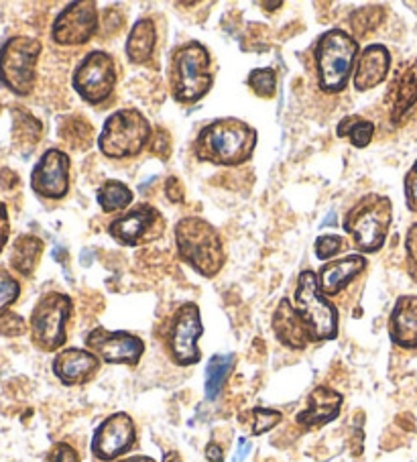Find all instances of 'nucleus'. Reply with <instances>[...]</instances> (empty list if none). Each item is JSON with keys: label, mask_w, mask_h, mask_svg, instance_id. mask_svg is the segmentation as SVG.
<instances>
[{"label": "nucleus", "mask_w": 417, "mask_h": 462, "mask_svg": "<svg viewBox=\"0 0 417 462\" xmlns=\"http://www.w3.org/2000/svg\"><path fill=\"white\" fill-rule=\"evenodd\" d=\"M163 462H183L181 460V457L178 452H173V450H170V452H165V457H163Z\"/></svg>", "instance_id": "43"}, {"label": "nucleus", "mask_w": 417, "mask_h": 462, "mask_svg": "<svg viewBox=\"0 0 417 462\" xmlns=\"http://www.w3.org/2000/svg\"><path fill=\"white\" fill-rule=\"evenodd\" d=\"M74 314V301L68 293L47 291L39 298L29 318L33 345L43 353H55L68 340V324Z\"/></svg>", "instance_id": "9"}, {"label": "nucleus", "mask_w": 417, "mask_h": 462, "mask_svg": "<svg viewBox=\"0 0 417 462\" xmlns=\"http://www.w3.org/2000/svg\"><path fill=\"white\" fill-rule=\"evenodd\" d=\"M342 246H344V241H342L340 236H336V235H322V236H318V238H316V245H314L316 257L326 261V263H328V261H334L336 254H338V253L342 251Z\"/></svg>", "instance_id": "34"}, {"label": "nucleus", "mask_w": 417, "mask_h": 462, "mask_svg": "<svg viewBox=\"0 0 417 462\" xmlns=\"http://www.w3.org/2000/svg\"><path fill=\"white\" fill-rule=\"evenodd\" d=\"M71 162L61 149H47L31 171V188L45 200H63L70 192Z\"/></svg>", "instance_id": "16"}, {"label": "nucleus", "mask_w": 417, "mask_h": 462, "mask_svg": "<svg viewBox=\"0 0 417 462\" xmlns=\"http://www.w3.org/2000/svg\"><path fill=\"white\" fill-rule=\"evenodd\" d=\"M86 346L108 365L136 366L145 355V340L141 337L125 330H107L102 326L88 332Z\"/></svg>", "instance_id": "14"}, {"label": "nucleus", "mask_w": 417, "mask_h": 462, "mask_svg": "<svg viewBox=\"0 0 417 462\" xmlns=\"http://www.w3.org/2000/svg\"><path fill=\"white\" fill-rule=\"evenodd\" d=\"M214 86L212 55L199 42L175 47L170 63L171 97L180 105H196Z\"/></svg>", "instance_id": "4"}, {"label": "nucleus", "mask_w": 417, "mask_h": 462, "mask_svg": "<svg viewBox=\"0 0 417 462\" xmlns=\"http://www.w3.org/2000/svg\"><path fill=\"white\" fill-rule=\"evenodd\" d=\"M202 334L204 324L199 308L194 301H186L175 310L165 330V348L171 361L180 366L198 365L202 358V350L198 346Z\"/></svg>", "instance_id": "10"}, {"label": "nucleus", "mask_w": 417, "mask_h": 462, "mask_svg": "<svg viewBox=\"0 0 417 462\" xmlns=\"http://www.w3.org/2000/svg\"><path fill=\"white\" fill-rule=\"evenodd\" d=\"M368 261L365 254H347V257L328 261L322 265L318 273V285L320 291L324 293L326 298L338 296L348 285L357 280V277L366 269Z\"/></svg>", "instance_id": "18"}, {"label": "nucleus", "mask_w": 417, "mask_h": 462, "mask_svg": "<svg viewBox=\"0 0 417 462\" xmlns=\"http://www.w3.org/2000/svg\"><path fill=\"white\" fill-rule=\"evenodd\" d=\"M107 233L123 246H141L157 241L165 233V218L155 206L136 204L131 210L112 218Z\"/></svg>", "instance_id": "12"}, {"label": "nucleus", "mask_w": 417, "mask_h": 462, "mask_svg": "<svg viewBox=\"0 0 417 462\" xmlns=\"http://www.w3.org/2000/svg\"><path fill=\"white\" fill-rule=\"evenodd\" d=\"M153 129L139 108H123L112 113L98 134V149L104 157L133 159L151 145Z\"/></svg>", "instance_id": "6"}, {"label": "nucleus", "mask_w": 417, "mask_h": 462, "mask_svg": "<svg viewBox=\"0 0 417 462\" xmlns=\"http://www.w3.org/2000/svg\"><path fill=\"white\" fill-rule=\"evenodd\" d=\"M43 51L42 42L27 35H14L0 47V84L14 97L25 98L35 90L37 63Z\"/></svg>", "instance_id": "8"}, {"label": "nucleus", "mask_w": 417, "mask_h": 462, "mask_svg": "<svg viewBox=\"0 0 417 462\" xmlns=\"http://www.w3.org/2000/svg\"><path fill=\"white\" fill-rule=\"evenodd\" d=\"M45 462H82L78 450L68 442H58L51 446V450L47 452Z\"/></svg>", "instance_id": "37"}, {"label": "nucleus", "mask_w": 417, "mask_h": 462, "mask_svg": "<svg viewBox=\"0 0 417 462\" xmlns=\"http://www.w3.org/2000/svg\"><path fill=\"white\" fill-rule=\"evenodd\" d=\"M98 33V6L94 0L70 3L53 21L51 39L60 47L86 45Z\"/></svg>", "instance_id": "13"}, {"label": "nucleus", "mask_w": 417, "mask_h": 462, "mask_svg": "<svg viewBox=\"0 0 417 462\" xmlns=\"http://www.w3.org/2000/svg\"><path fill=\"white\" fill-rule=\"evenodd\" d=\"M271 326L277 340L287 348L303 350L308 348V345L311 342L306 324L301 322L300 314L295 312L293 304L287 298L279 301V306L275 308V314H273Z\"/></svg>", "instance_id": "22"}, {"label": "nucleus", "mask_w": 417, "mask_h": 462, "mask_svg": "<svg viewBox=\"0 0 417 462\" xmlns=\"http://www.w3.org/2000/svg\"><path fill=\"white\" fill-rule=\"evenodd\" d=\"M342 395L334 392L332 387L320 385L308 397V408L298 413V426L303 430H314L320 426L330 424L332 420L338 418L342 410Z\"/></svg>", "instance_id": "21"}, {"label": "nucleus", "mask_w": 417, "mask_h": 462, "mask_svg": "<svg viewBox=\"0 0 417 462\" xmlns=\"http://www.w3.org/2000/svg\"><path fill=\"white\" fill-rule=\"evenodd\" d=\"M45 245L39 236L35 235H21L14 238L13 249H11V267L17 271L23 277H31L39 267V261H42Z\"/></svg>", "instance_id": "25"}, {"label": "nucleus", "mask_w": 417, "mask_h": 462, "mask_svg": "<svg viewBox=\"0 0 417 462\" xmlns=\"http://www.w3.org/2000/svg\"><path fill=\"white\" fill-rule=\"evenodd\" d=\"M236 356L228 355H214L208 363L206 369V397L208 400H216L222 393L224 385H227V379L235 369Z\"/></svg>", "instance_id": "28"}, {"label": "nucleus", "mask_w": 417, "mask_h": 462, "mask_svg": "<svg viewBox=\"0 0 417 462\" xmlns=\"http://www.w3.org/2000/svg\"><path fill=\"white\" fill-rule=\"evenodd\" d=\"M175 246L180 259L208 280L218 275L227 265L222 235L199 217H186L175 225Z\"/></svg>", "instance_id": "2"}, {"label": "nucleus", "mask_w": 417, "mask_h": 462, "mask_svg": "<svg viewBox=\"0 0 417 462\" xmlns=\"http://www.w3.org/2000/svg\"><path fill=\"white\" fill-rule=\"evenodd\" d=\"M360 53L358 39L344 29H330L318 39L314 47V63L318 86L324 94H340L347 90L355 76Z\"/></svg>", "instance_id": "3"}, {"label": "nucleus", "mask_w": 417, "mask_h": 462, "mask_svg": "<svg viewBox=\"0 0 417 462\" xmlns=\"http://www.w3.org/2000/svg\"><path fill=\"white\" fill-rule=\"evenodd\" d=\"M293 308L306 324L311 342L334 340L338 337V308L320 291L318 273L303 269L293 293Z\"/></svg>", "instance_id": "7"}, {"label": "nucleus", "mask_w": 417, "mask_h": 462, "mask_svg": "<svg viewBox=\"0 0 417 462\" xmlns=\"http://www.w3.org/2000/svg\"><path fill=\"white\" fill-rule=\"evenodd\" d=\"M165 198L171 204H183V200H186V192H183L181 181L175 178V175L165 180Z\"/></svg>", "instance_id": "39"}, {"label": "nucleus", "mask_w": 417, "mask_h": 462, "mask_svg": "<svg viewBox=\"0 0 417 462\" xmlns=\"http://www.w3.org/2000/svg\"><path fill=\"white\" fill-rule=\"evenodd\" d=\"M383 21H385L383 6H365V9L355 11L348 17L352 37L365 39L371 31H376V27H379Z\"/></svg>", "instance_id": "31"}, {"label": "nucleus", "mask_w": 417, "mask_h": 462, "mask_svg": "<svg viewBox=\"0 0 417 462\" xmlns=\"http://www.w3.org/2000/svg\"><path fill=\"white\" fill-rule=\"evenodd\" d=\"M259 133L251 125L235 116L216 118L198 133L194 155L204 163L220 167H238L253 157Z\"/></svg>", "instance_id": "1"}, {"label": "nucleus", "mask_w": 417, "mask_h": 462, "mask_svg": "<svg viewBox=\"0 0 417 462\" xmlns=\"http://www.w3.org/2000/svg\"><path fill=\"white\" fill-rule=\"evenodd\" d=\"M246 86L263 100L275 98L277 92V74L273 68H259L253 69L246 78Z\"/></svg>", "instance_id": "32"}, {"label": "nucleus", "mask_w": 417, "mask_h": 462, "mask_svg": "<svg viewBox=\"0 0 417 462\" xmlns=\"http://www.w3.org/2000/svg\"><path fill=\"white\" fill-rule=\"evenodd\" d=\"M42 131L43 126L33 115L21 106L13 108V137L21 149H33L42 139Z\"/></svg>", "instance_id": "27"}, {"label": "nucleus", "mask_w": 417, "mask_h": 462, "mask_svg": "<svg viewBox=\"0 0 417 462\" xmlns=\"http://www.w3.org/2000/svg\"><path fill=\"white\" fill-rule=\"evenodd\" d=\"M157 27L151 19H139L126 39V58L131 63H147L155 53Z\"/></svg>", "instance_id": "24"}, {"label": "nucleus", "mask_w": 417, "mask_h": 462, "mask_svg": "<svg viewBox=\"0 0 417 462\" xmlns=\"http://www.w3.org/2000/svg\"><path fill=\"white\" fill-rule=\"evenodd\" d=\"M116 462H155L151 457H145V454H136V457H126V458H120Z\"/></svg>", "instance_id": "42"}, {"label": "nucleus", "mask_w": 417, "mask_h": 462, "mask_svg": "<svg viewBox=\"0 0 417 462\" xmlns=\"http://www.w3.org/2000/svg\"><path fill=\"white\" fill-rule=\"evenodd\" d=\"M100 369V358L88 348H63L53 358V375L63 385H86Z\"/></svg>", "instance_id": "17"}, {"label": "nucleus", "mask_w": 417, "mask_h": 462, "mask_svg": "<svg viewBox=\"0 0 417 462\" xmlns=\"http://www.w3.org/2000/svg\"><path fill=\"white\" fill-rule=\"evenodd\" d=\"M282 411L269 408H253L246 413H240V424L251 430L253 436H261L275 426L282 424Z\"/></svg>", "instance_id": "30"}, {"label": "nucleus", "mask_w": 417, "mask_h": 462, "mask_svg": "<svg viewBox=\"0 0 417 462\" xmlns=\"http://www.w3.org/2000/svg\"><path fill=\"white\" fill-rule=\"evenodd\" d=\"M393 222V204L387 196L366 194L344 214L342 228L352 236L360 254L379 253Z\"/></svg>", "instance_id": "5"}, {"label": "nucleus", "mask_w": 417, "mask_h": 462, "mask_svg": "<svg viewBox=\"0 0 417 462\" xmlns=\"http://www.w3.org/2000/svg\"><path fill=\"white\" fill-rule=\"evenodd\" d=\"M21 296V283L11 271L0 267V316L11 312V306Z\"/></svg>", "instance_id": "33"}, {"label": "nucleus", "mask_w": 417, "mask_h": 462, "mask_svg": "<svg viewBox=\"0 0 417 462\" xmlns=\"http://www.w3.org/2000/svg\"><path fill=\"white\" fill-rule=\"evenodd\" d=\"M136 444V426L133 418L125 411L112 413L102 424L96 428L92 438V454L100 462H110L134 448Z\"/></svg>", "instance_id": "15"}, {"label": "nucleus", "mask_w": 417, "mask_h": 462, "mask_svg": "<svg viewBox=\"0 0 417 462\" xmlns=\"http://www.w3.org/2000/svg\"><path fill=\"white\" fill-rule=\"evenodd\" d=\"M403 189H405L407 208L417 214V162L412 165V170L405 173Z\"/></svg>", "instance_id": "38"}, {"label": "nucleus", "mask_w": 417, "mask_h": 462, "mask_svg": "<svg viewBox=\"0 0 417 462\" xmlns=\"http://www.w3.org/2000/svg\"><path fill=\"white\" fill-rule=\"evenodd\" d=\"M387 102L391 123H403V118L417 105V61L405 63V66L399 68L395 78L391 79Z\"/></svg>", "instance_id": "19"}, {"label": "nucleus", "mask_w": 417, "mask_h": 462, "mask_svg": "<svg viewBox=\"0 0 417 462\" xmlns=\"http://www.w3.org/2000/svg\"><path fill=\"white\" fill-rule=\"evenodd\" d=\"M133 189L118 180H107L96 192V200H98L102 212L107 214L126 210L133 204Z\"/></svg>", "instance_id": "26"}, {"label": "nucleus", "mask_w": 417, "mask_h": 462, "mask_svg": "<svg viewBox=\"0 0 417 462\" xmlns=\"http://www.w3.org/2000/svg\"><path fill=\"white\" fill-rule=\"evenodd\" d=\"M74 90L86 105L102 106L108 102L116 88V63L107 51H90L78 63L71 78Z\"/></svg>", "instance_id": "11"}, {"label": "nucleus", "mask_w": 417, "mask_h": 462, "mask_svg": "<svg viewBox=\"0 0 417 462\" xmlns=\"http://www.w3.org/2000/svg\"><path fill=\"white\" fill-rule=\"evenodd\" d=\"M391 69V53L385 45L373 43L365 47V51L358 55L355 76H352V82H355L357 92H368L373 88L381 86L389 76Z\"/></svg>", "instance_id": "20"}, {"label": "nucleus", "mask_w": 417, "mask_h": 462, "mask_svg": "<svg viewBox=\"0 0 417 462\" xmlns=\"http://www.w3.org/2000/svg\"><path fill=\"white\" fill-rule=\"evenodd\" d=\"M206 458L210 462H222L224 460V448L220 444L210 442L206 446Z\"/></svg>", "instance_id": "41"}, {"label": "nucleus", "mask_w": 417, "mask_h": 462, "mask_svg": "<svg viewBox=\"0 0 417 462\" xmlns=\"http://www.w3.org/2000/svg\"><path fill=\"white\" fill-rule=\"evenodd\" d=\"M11 236V220H9V210H6L5 202L0 200V253L5 251L6 243H9Z\"/></svg>", "instance_id": "40"}, {"label": "nucleus", "mask_w": 417, "mask_h": 462, "mask_svg": "<svg viewBox=\"0 0 417 462\" xmlns=\"http://www.w3.org/2000/svg\"><path fill=\"white\" fill-rule=\"evenodd\" d=\"M25 332H27V322L23 316L14 312H6L0 316V337L17 338V337H23Z\"/></svg>", "instance_id": "35"}, {"label": "nucleus", "mask_w": 417, "mask_h": 462, "mask_svg": "<svg viewBox=\"0 0 417 462\" xmlns=\"http://www.w3.org/2000/svg\"><path fill=\"white\" fill-rule=\"evenodd\" d=\"M405 253H407V273L417 283V222H413L407 230Z\"/></svg>", "instance_id": "36"}, {"label": "nucleus", "mask_w": 417, "mask_h": 462, "mask_svg": "<svg viewBox=\"0 0 417 462\" xmlns=\"http://www.w3.org/2000/svg\"><path fill=\"white\" fill-rule=\"evenodd\" d=\"M336 134H338L340 139H348L352 147L365 149L371 145L375 125L373 121H366V118L360 115H348L342 118L338 126H336Z\"/></svg>", "instance_id": "29"}, {"label": "nucleus", "mask_w": 417, "mask_h": 462, "mask_svg": "<svg viewBox=\"0 0 417 462\" xmlns=\"http://www.w3.org/2000/svg\"><path fill=\"white\" fill-rule=\"evenodd\" d=\"M389 337L399 348H417V296L397 298L389 316Z\"/></svg>", "instance_id": "23"}]
</instances>
